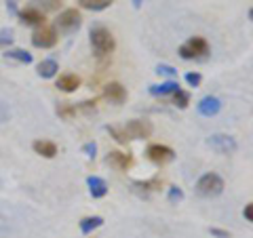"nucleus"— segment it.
I'll use <instances>...</instances> for the list:
<instances>
[{
    "label": "nucleus",
    "instance_id": "obj_1",
    "mask_svg": "<svg viewBox=\"0 0 253 238\" xmlns=\"http://www.w3.org/2000/svg\"><path fill=\"white\" fill-rule=\"evenodd\" d=\"M91 49H93V55L95 57H108L110 53L114 51L116 46V40L112 36V32L106 30L104 26H93L91 28Z\"/></svg>",
    "mask_w": 253,
    "mask_h": 238
},
{
    "label": "nucleus",
    "instance_id": "obj_2",
    "mask_svg": "<svg viewBox=\"0 0 253 238\" xmlns=\"http://www.w3.org/2000/svg\"><path fill=\"white\" fill-rule=\"evenodd\" d=\"M224 192V179L217 173H207L196 181V194L203 198H215Z\"/></svg>",
    "mask_w": 253,
    "mask_h": 238
},
{
    "label": "nucleus",
    "instance_id": "obj_3",
    "mask_svg": "<svg viewBox=\"0 0 253 238\" xmlns=\"http://www.w3.org/2000/svg\"><path fill=\"white\" fill-rule=\"evenodd\" d=\"M207 53H209V42L201 36L190 38V40H186L179 46V57L184 59H203L207 57Z\"/></svg>",
    "mask_w": 253,
    "mask_h": 238
},
{
    "label": "nucleus",
    "instance_id": "obj_4",
    "mask_svg": "<svg viewBox=\"0 0 253 238\" xmlns=\"http://www.w3.org/2000/svg\"><path fill=\"white\" fill-rule=\"evenodd\" d=\"M81 26H83V17L76 9H66L55 19V30H59L61 34H74Z\"/></svg>",
    "mask_w": 253,
    "mask_h": 238
},
{
    "label": "nucleus",
    "instance_id": "obj_5",
    "mask_svg": "<svg viewBox=\"0 0 253 238\" xmlns=\"http://www.w3.org/2000/svg\"><path fill=\"white\" fill-rule=\"evenodd\" d=\"M123 131H125V137L126 139H148L150 135H152L154 131V126L150 120H141V118H135V120H129L125 126H123Z\"/></svg>",
    "mask_w": 253,
    "mask_h": 238
},
{
    "label": "nucleus",
    "instance_id": "obj_6",
    "mask_svg": "<svg viewBox=\"0 0 253 238\" xmlns=\"http://www.w3.org/2000/svg\"><path fill=\"white\" fill-rule=\"evenodd\" d=\"M207 144L211 146L213 152L217 154H234L236 152V139L232 137V135H226V133H215L211 135V137L207 139Z\"/></svg>",
    "mask_w": 253,
    "mask_h": 238
},
{
    "label": "nucleus",
    "instance_id": "obj_7",
    "mask_svg": "<svg viewBox=\"0 0 253 238\" xmlns=\"http://www.w3.org/2000/svg\"><path fill=\"white\" fill-rule=\"evenodd\" d=\"M32 44L38 49H51L57 44V30L51 26H41L36 28V32L32 34Z\"/></svg>",
    "mask_w": 253,
    "mask_h": 238
},
{
    "label": "nucleus",
    "instance_id": "obj_8",
    "mask_svg": "<svg viewBox=\"0 0 253 238\" xmlns=\"http://www.w3.org/2000/svg\"><path fill=\"white\" fill-rule=\"evenodd\" d=\"M146 154H148L150 160H152L154 164H158V166L167 164V162H171L173 158H175V152H173V150H171L169 146H161V144L150 146Z\"/></svg>",
    "mask_w": 253,
    "mask_h": 238
},
{
    "label": "nucleus",
    "instance_id": "obj_9",
    "mask_svg": "<svg viewBox=\"0 0 253 238\" xmlns=\"http://www.w3.org/2000/svg\"><path fill=\"white\" fill-rule=\"evenodd\" d=\"M196 110H199V114H201V116L211 118V116L219 114V110H221V101H219L217 97H211V95H207V97H203V99L199 101V106H196Z\"/></svg>",
    "mask_w": 253,
    "mask_h": 238
},
{
    "label": "nucleus",
    "instance_id": "obj_10",
    "mask_svg": "<svg viewBox=\"0 0 253 238\" xmlns=\"http://www.w3.org/2000/svg\"><path fill=\"white\" fill-rule=\"evenodd\" d=\"M19 19H21V23H26V26H34V28L44 26V13L34 9V6H28V9H23L19 13Z\"/></svg>",
    "mask_w": 253,
    "mask_h": 238
},
{
    "label": "nucleus",
    "instance_id": "obj_11",
    "mask_svg": "<svg viewBox=\"0 0 253 238\" xmlns=\"http://www.w3.org/2000/svg\"><path fill=\"white\" fill-rule=\"evenodd\" d=\"M104 97L110 99L112 104L121 106L123 101L126 99V91H125V86H123L121 82H108L106 89H104Z\"/></svg>",
    "mask_w": 253,
    "mask_h": 238
},
{
    "label": "nucleus",
    "instance_id": "obj_12",
    "mask_svg": "<svg viewBox=\"0 0 253 238\" xmlns=\"http://www.w3.org/2000/svg\"><path fill=\"white\" fill-rule=\"evenodd\" d=\"M131 162H133L131 156L123 154V152H108V156H106V164H110L116 171H126L131 166Z\"/></svg>",
    "mask_w": 253,
    "mask_h": 238
},
{
    "label": "nucleus",
    "instance_id": "obj_13",
    "mask_svg": "<svg viewBox=\"0 0 253 238\" xmlns=\"http://www.w3.org/2000/svg\"><path fill=\"white\" fill-rule=\"evenodd\" d=\"M78 86H81V78L76 74H61L57 78V89L63 93H74Z\"/></svg>",
    "mask_w": 253,
    "mask_h": 238
},
{
    "label": "nucleus",
    "instance_id": "obj_14",
    "mask_svg": "<svg viewBox=\"0 0 253 238\" xmlns=\"http://www.w3.org/2000/svg\"><path fill=\"white\" fill-rule=\"evenodd\" d=\"M86 186H89V192L93 198H104L108 194V184L101 177H95V175L86 177Z\"/></svg>",
    "mask_w": 253,
    "mask_h": 238
},
{
    "label": "nucleus",
    "instance_id": "obj_15",
    "mask_svg": "<svg viewBox=\"0 0 253 238\" xmlns=\"http://www.w3.org/2000/svg\"><path fill=\"white\" fill-rule=\"evenodd\" d=\"M34 152L38 156H44V158H55L57 156V146L53 144V141H46V139H38L34 141Z\"/></svg>",
    "mask_w": 253,
    "mask_h": 238
},
{
    "label": "nucleus",
    "instance_id": "obj_16",
    "mask_svg": "<svg viewBox=\"0 0 253 238\" xmlns=\"http://www.w3.org/2000/svg\"><path fill=\"white\" fill-rule=\"evenodd\" d=\"M57 70H59V66L55 59H44V61L38 63V76L41 78H53L57 74Z\"/></svg>",
    "mask_w": 253,
    "mask_h": 238
},
{
    "label": "nucleus",
    "instance_id": "obj_17",
    "mask_svg": "<svg viewBox=\"0 0 253 238\" xmlns=\"http://www.w3.org/2000/svg\"><path fill=\"white\" fill-rule=\"evenodd\" d=\"M177 89H179V84L175 80H167V82H163V84H152L148 91L152 93V95H161V97H163V95H173Z\"/></svg>",
    "mask_w": 253,
    "mask_h": 238
},
{
    "label": "nucleus",
    "instance_id": "obj_18",
    "mask_svg": "<svg viewBox=\"0 0 253 238\" xmlns=\"http://www.w3.org/2000/svg\"><path fill=\"white\" fill-rule=\"evenodd\" d=\"M4 59H13V61H19V63H32V53L23 51V49H6Z\"/></svg>",
    "mask_w": 253,
    "mask_h": 238
},
{
    "label": "nucleus",
    "instance_id": "obj_19",
    "mask_svg": "<svg viewBox=\"0 0 253 238\" xmlns=\"http://www.w3.org/2000/svg\"><path fill=\"white\" fill-rule=\"evenodd\" d=\"M78 4L86 11H104L112 6V0H78Z\"/></svg>",
    "mask_w": 253,
    "mask_h": 238
},
{
    "label": "nucleus",
    "instance_id": "obj_20",
    "mask_svg": "<svg viewBox=\"0 0 253 238\" xmlns=\"http://www.w3.org/2000/svg\"><path fill=\"white\" fill-rule=\"evenodd\" d=\"M101 224H104V219H101L99 215L84 217V219H81V232H83V234H91L93 230H97Z\"/></svg>",
    "mask_w": 253,
    "mask_h": 238
},
{
    "label": "nucleus",
    "instance_id": "obj_21",
    "mask_svg": "<svg viewBox=\"0 0 253 238\" xmlns=\"http://www.w3.org/2000/svg\"><path fill=\"white\" fill-rule=\"evenodd\" d=\"M59 4H61V0H32V6L38 11L42 9V13L44 11H57Z\"/></svg>",
    "mask_w": 253,
    "mask_h": 238
},
{
    "label": "nucleus",
    "instance_id": "obj_22",
    "mask_svg": "<svg viewBox=\"0 0 253 238\" xmlns=\"http://www.w3.org/2000/svg\"><path fill=\"white\" fill-rule=\"evenodd\" d=\"M173 101H175V106H177L179 110H186L188 104H190V93L177 89L175 93H173Z\"/></svg>",
    "mask_w": 253,
    "mask_h": 238
},
{
    "label": "nucleus",
    "instance_id": "obj_23",
    "mask_svg": "<svg viewBox=\"0 0 253 238\" xmlns=\"http://www.w3.org/2000/svg\"><path fill=\"white\" fill-rule=\"evenodd\" d=\"M11 42H13V30L9 28L0 30V49H9Z\"/></svg>",
    "mask_w": 253,
    "mask_h": 238
},
{
    "label": "nucleus",
    "instance_id": "obj_24",
    "mask_svg": "<svg viewBox=\"0 0 253 238\" xmlns=\"http://www.w3.org/2000/svg\"><path fill=\"white\" fill-rule=\"evenodd\" d=\"M167 200H169L171 204H177V202L184 200V192H181V188H177V186L169 188V196H167Z\"/></svg>",
    "mask_w": 253,
    "mask_h": 238
},
{
    "label": "nucleus",
    "instance_id": "obj_25",
    "mask_svg": "<svg viewBox=\"0 0 253 238\" xmlns=\"http://www.w3.org/2000/svg\"><path fill=\"white\" fill-rule=\"evenodd\" d=\"M135 190H144V194H148V190H156L158 186H161V181L158 179H152V181H135Z\"/></svg>",
    "mask_w": 253,
    "mask_h": 238
},
{
    "label": "nucleus",
    "instance_id": "obj_26",
    "mask_svg": "<svg viewBox=\"0 0 253 238\" xmlns=\"http://www.w3.org/2000/svg\"><path fill=\"white\" fill-rule=\"evenodd\" d=\"M106 131L112 135V137L118 141V144H126V141H129V139L125 137V131H123V129H118V126H110V124H108V126H106Z\"/></svg>",
    "mask_w": 253,
    "mask_h": 238
},
{
    "label": "nucleus",
    "instance_id": "obj_27",
    "mask_svg": "<svg viewBox=\"0 0 253 238\" xmlns=\"http://www.w3.org/2000/svg\"><path fill=\"white\" fill-rule=\"evenodd\" d=\"M57 114L61 118H66V120H70V118L76 114V108L74 106H68V104H61V106H57Z\"/></svg>",
    "mask_w": 253,
    "mask_h": 238
},
{
    "label": "nucleus",
    "instance_id": "obj_28",
    "mask_svg": "<svg viewBox=\"0 0 253 238\" xmlns=\"http://www.w3.org/2000/svg\"><path fill=\"white\" fill-rule=\"evenodd\" d=\"M184 78H186V82H188L190 86H199L201 80H203V76H201L199 72H188Z\"/></svg>",
    "mask_w": 253,
    "mask_h": 238
},
{
    "label": "nucleus",
    "instance_id": "obj_29",
    "mask_svg": "<svg viewBox=\"0 0 253 238\" xmlns=\"http://www.w3.org/2000/svg\"><path fill=\"white\" fill-rule=\"evenodd\" d=\"M156 74H163V76H171V78H175V76H177V70H173L171 66H163V63H161V66L156 68Z\"/></svg>",
    "mask_w": 253,
    "mask_h": 238
},
{
    "label": "nucleus",
    "instance_id": "obj_30",
    "mask_svg": "<svg viewBox=\"0 0 253 238\" xmlns=\"http://www.w3.org/2000/svg\"><path fill=\"white\" fill-rule=\"evenodd\" d=\"M83 152L89 156V158H95V152H97V146H95V141H89V144L83 146Z\"/></svg>",
    "mask_w": 253,
    "mask_h": 238
},
{
    "label": "nucleus",
    "instance_id": "obj_31",
    "mask_svg": "<svg viewBox=\"0 0 253 238\" xmlns=\"http://www.w3.org/2000/svg\"><path fill=\"white\" fill-rule=\"evenodd\" d=\"M243 215H245V219H247V221H253V204H247V207H245Z\"/></svg>",
    "mask_w": 253,
    "mask_h": 238
},
{
    "label": "nucleus",
    "instance_id": "obj_32",
    "mask_svg": "<svg viewBox=\"0 0 253 238\" xmlns=\"http://www.w3.org/2000/svg\"><path fill=\"white\" fill-rule=\"evenodd\" d=\"M211 234L217 236V238H228V236H230V234L226 232V230H217V228H211Z\"/></svg>",
    "mask_w": 253,
    "mask_h": 238
},
{
    "label": "nucleus",
    "instance_id": "obj_33",
    "mask_svg": "<svg viewBox=\"0 0 253 238\" xmlns=\"http://www.w3.org/2000/svg\"><path fill=\"white\" fill-rule=\"evenodd\" d=\"M141 4H144V0H133V6H135V9H141Z\"/></svg>",
    "mask_w": 253,
    "mask_h": 238
}]
</instances>
